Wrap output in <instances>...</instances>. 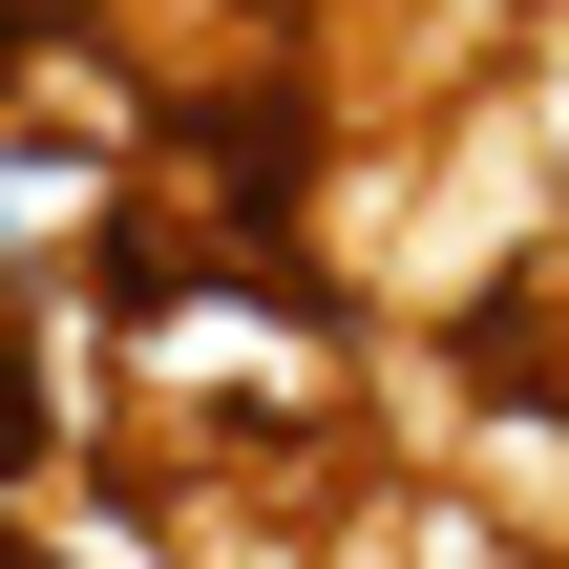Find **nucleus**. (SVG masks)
<instances>
[{"label": "nucleus", "mask_w": 569, "mask_h": 569, "mask_svg": "<svg viewBox=\"0 0 569 569\" xmlns=\"http://www.w3.org/2000/svg\"><path fill=\"white\" fill-rule=\"evenodd\" d=\"M0 84H21V21H0Z\"/></svg>", "instance_id": "nucleus-1"}]
</instances>
